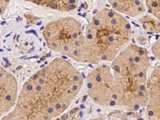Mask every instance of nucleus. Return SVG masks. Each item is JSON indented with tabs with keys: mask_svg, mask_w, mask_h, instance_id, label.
Listing matches in <instances>:
<instances>
[{
	"mask_svg": "<svg viewBox=\"0 0 160 120\" xmlns=\"http://www.w3.org/2000/svg\"><path fill=\"white\" fill-rule=\"evenodd\" d=\"M11 0H0V15H3L6 10L8 9Z\"/></svg>",
	"mask_w": 160,
	"mask_h": 120,
	"instance_id": "13",
	"label": "nucleus"
},
{
	"mask_svg": "<svg viewBox=\"0 0 160 120\" xmlns=\"http://www.w3.org/2000/svg\"><path fill=\"white\" fill-rule=\"evenodd\" d=\"M138 41L139 42L140 44H142V45H143V44H145L146 42H147V38H144V37H142V36H141L138 38Z\"/></svg>",
	"mask_w": 160,
	"mask_h": 120,
	"instance_id": "14",
	"label": "nucleus"
},
{
	"mask_svg": "<svg viewBox=\"0 0 160 120\" xmlns=\"http://www.w3.org/2000/svg\"><path fill=\"white\" fill-rule=\"evenodd\" d=\"M145 4L149 13L160 20V0H145Z\"/></svg>",
	"mask_w": 160,
	"mask_h": 120,
	"instance_id": "11",
	"label": "nucleus"
},
{
	"mask_svg": "<svg viewBox=\"0 0 160 120\" xmlns=\"http://www.w3.org/2000/svg\"><path fill=\"white\" fill-rule=\"evenodd\" d=\"M88 93L92 102L99 107H115V84L111 66L95 68L87 78Z\"/></svg>",
	"mask_w": 160,
	"mask_h": 120,
	"instance_id": "5",
	"label": "nucleus"
},
{
	"mask_svg": "<svg viewBox=\"0 0 160 120\" xmlns=\"http://www.w3.org/2000/svg\"><path fill=\"white\" fill-rule=\"evenodd\" d=\"M18 98V82L11 73L0 66V117L14 108Z\"/></svg>",
	"mask_w": 160,
	"mask_h": 120,
	"instance_id": "6",
	"label": "nucleus"
},
{
	"mask_svg": "<svg viewBox=\"0 0 160 120\" xmlns=\"http://www.w3.org/2000/svg\"><path fill=\"white\" fill-rule=\"evenodd\" d=\"M115 84V107L135 112L148 102L147 88L151 58L148 50L130 43L111 61Z\"/></svg>",
	"mask_w": 160,
	"mask_h": 120,
	"instance_id": "2",
	"label": "nucleus"
},
{
	"mask_svg": "<svg viewBox=\"0 0 160 120\" xmlns=\"http://www.w3.org/2000/svg\"><path fill=\"white\" fill-rule=\"evenodd\" d=\"M24 1L58 11H71L77 8L76 0H24Z\"/></svg>",
	"mask_w": 160,
	"mask_h": 120,
	"instance_id": "9",
	"label": "nucleus"
},
{
	"mask_svg": "<svg viewBox=\"0 0 160 120\" xmlns=\"http://www.w3.org/2000/svg\"><path fill=\"white\" fill-rule=\"evenodd\" d=\"M42 35L50 49L78 62L91 64L84 30L76 18L53 20L44 28Z\"/></svg>",
	"mask_w": 160,
	"mask_h": 120,
	"instance_id": "4",
	"label": "nucleus"
},
{
	"mask_svg": "<svg viewBox=\"0 0 160 120\" xmlns=\"http://www.w3.org/2000/svg\"><path fill=\"white\" fill-rule=\"evenodd\" d=\"M147 88L148 102L146 106V117L148 119L160 120V65L153 70L148 78Z\"/></svg>",
	"mask_w": 160,
	"mask_h": 120,
	"instance_id": "7",
	"label": "nucleus"
},
{
	"mask_svg": "<svg viewBox=\"0 0 160 120\" xmlns=\"http://www.w3.org/2000/svg\"><path fill=\"white\" fill-rule=\"evenodd\" d=\"M114 11L135 18L143 14L146 8L145 0H108Z\"/></svg>",
	"mask_w": 160,
	"mask_h": 120,
	"instance_id": "8",
	"label": "nucleus"
},
{
	"mask_svg": "<svg viewBox=\"0 0 160 120\" xmlns=\"http://www.w3.org/2000/svg\"><path fill=\"white\" fill-rule=\"evenodd\" d=\"M83 85L80 71L68 60L55 58L22 85L16 102L2 119H52L65 112Z\"/></svg>",
	"mask_w": 160,
	"mask_h": 120,
	"instance_id": "1",
	"label": "nucleus"
},
{
	"mask_svg": "<svg viewBox=\"0 0 160 120\" xmlns=\"http://www.w3.org/2000/svg\"><path fill=\"white\" fill-rule=\"evenodd\" d=\"M140 25L146 31L158 34L160 33V20L155 17L145 15L139 19Z\"/></svg>",
	"mask_w": 160,
	"mask_h": 120,
	"instance_id": "10",
	"label": "nucleus"
},
{
	"mask_svg": "<svg viewBox=\"0 0 160 120\" xmlns=\"http://www.w3.org/2000/svg\"><path fill=\"white\" fill-rule=\"evenodd\" d=\"M151 51L154 57L160 61V38L151 46Z\"/></svg>",
	"mask_w": 160,
	"mask_h": 120,
	"instance_id": "12",
	"label": "nucleus"
},
{
	"mask_svg": "<svg viewBox=\"0 0 160 120\" xmlns=\"http://www.w3.org/2000/svg\"><path fill=\"white\" fill-rule=\"evenodd\" d=\"M84 34L91 64H97L112 61L129 44L132 28L122 14L103 8L92 17Z\"/></svg>",
	"mask_w": 160,
	"mask_h": 120,
	"instance_id": "3",
	"label": "nucleus"
}]
</instances>
